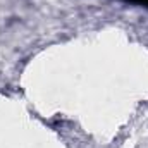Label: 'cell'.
Masks as SVG:
<instances>
[{"mask_svg":"<svg viewBox=\"0 0 148 148\" xmlns=\"http://www.w3.org/2000/svg\"><path fill=\"white\" fill-rule=\"evenodd\" d=\"M131 2H140V3H147L148 5V0H131Z\"/></svg>","mask_w":148,"mask_h":148,"instance_id":"obj_1","label":"cell"}]
</instances>
